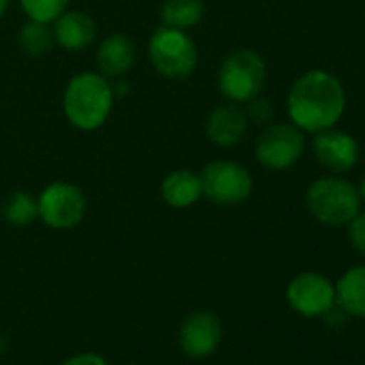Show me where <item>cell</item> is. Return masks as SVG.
Returning a JSON list of instances; mask_svg holds the SVG:
<instances>
[{"label":"cell","mask_w":365,"mask_h":365,"mask_svg":"<svg viewBox=\"0 0 365 365\" xmlns=\"http://www.w3.org/2000/svg\"><path fill=\"white\" fill-rule=\"evenodd\" d=\"M346 108V95L339 80L327 71L314 69L301 76L288 93V114L303 131L331 129Z\"/></svg>","instance_id":"obj_1"},{"label":"cell","mask_w":365,"mask_h":365,"mask_svg":"<svg viewBox=\"0 0 365 365\" xmlns=\"http://www.w3.org/2000/svg\"><path fill=\"white\" fill-rule=\"evenodd\" d=\"M114 103V93L106 76L101 73H80L76 76L63 97L65 116L69 123L82 131H95L99 129Z\"/></svg>","instance_id":"obj_2"},{"label":"cell","mask_w":365,"mask_h":365,"mask_svg":"<svg viewBox=\"0 0 365 365\" xmlns=\"http://www.w3.org/2000/svg\"><path fill=\"white\" fill-rule=\"evenodd\" d=\"M305 205L309 213L324 226H344L361 211L359 192L348 180L324 176L307 187Z\"/></svg>","instance_id":"obj_3"},{"label":"cell","mask_w":365,"mask_h":365,"mask_svg":"<svg viewBox=\"0 0 365 365\" xmlns=\"http://www.w3.org/2000/svg\"><path fill=\"white\" fill-rule=\"evenodd\" d=\"M148 56L153 67L170 80H182L194 73L198 63L196 43L185 35V31H176L161 26L153 33L148 41Z\"/></svg>","instance_id":"obj_4"},{"label":"cell","mask_w":365,"mask_h":365,"mask_svg":"<svg viewBox=\"0 0 365 365\" xmlns=\"http://www.w3.org/2000/svg\"><path fill=\"white\" fill-rule=\"evenodd\" d=\"M264 78V61L254 50H239L232 52L220 69V91L232 103H245L258 97Z\"/></svg>","instance_id":"obj_5"},{"label":"cell","mask_w":365,"mask_h":365,"mask_svg":"<svg viewBox=\"0 0 365 365\" xmlns=\"http://www.w3.org/2000/svg\"><path fill=\"white\" fill-rule=\"evenodd\" d=\"M202 196L215 205H239L250 198L254 180L250 172L235 161H213L200 172Z\"/></svg>","instance_id":"obj_6"},{"label":"cell","mask_w":365,"mask_h":365,"mask_svg":"<svg viewBox=\"0 0 365 365\" xmlns=\"http://www.w3.org/2000/svg\"><path fill=\"white\" fill-rule=\"evenodd\" d=\"M37 207L46 226L54 230H69L84 220L86 196L71 182H52L41 192Z\"/></svg>","instance_id":"obj_7"},{"label":"cell","mask_w":365,"mask_h":365,"mask_svg":"<svg viewBox=\"0 0 365 365\" xmlns=\"http://www.w3.org/2000/svg\"><path fill=\"white\" fill-rule=\"evenodd\" d=\"M305 140L297 125L277 123L267 127L256 142V157L269 170H286L303 155Z\"/></svg>","instance_id":"obj_8"},{"label":"cell","mask_w":365,"mask_h":365,"mask_svg":"<svg viewBox=\"0 0 365 365\" xmlns=\"http://www.w3.org/2000/svg\"><path fill=\"white\" fill-rule=\"evenodd\" d=\"M224 337V327L217 314L209 309H196L185 316L180 322L178 344L180 350L192 359H207L211 356Z\"/></svg>","instance_id":"obj_9"},{"label":"cell","mask_w":365,"mask_h":365,"mask_svg":"<svg viewBox=\"0 0 365 365\" xmlns=\"http://www.w3.org/2000/svg\"><path fill=\"white\" fill-rule=\"evenodd\" d=\"M290 307L305 316H324L335 305V286L320 273H299L286 290Z\"/></svg>","instance_id":"obj_10"},{"label":"cell","mask_w":365,"mask_h":365,"mask_svg":"<svg viewBox=\"0 0 365 365\" xmlns=\"http://www.w3.org/2000/svg\"><path fill=\"white\" fill-rule=\"evenodd\" d=\"M316 159L331 172H348L359 159V144L344 131L324 129L314 138Z\"/></svg>","instance_id":"obj_11"},{"label":"cell","mask_w":365,"mask_h":365,"mask_svg":"<svg viewBox=\"0 0 365 365\" xmlns=\"http://www.w3.org/2000/svg\"><path fill=\"white\" fill-rule=\"evenodd\" d=\"M245 131H247V114L235 103L217 106L207 120V135L217 146L239 144Z\"/></svg>","instance_id":"obj_12"},{"label":"cell","mask_w":365,"mask_h":365,"mask_svg":"<svg viewBox=\"0 0 365 365\" xmlns=\"http://www.w3.org/2000/svg\"><path fill=\"white\" fill-rule=\"evenodd\" d=\"M97 37V26L91 16L82 11H69L63 14L54 24V39L58 46L71 52H80L88 48Z\"/></svg>","instance_id":"obj_13"},{"label":"cell","mask_w":365,"mask_h":365,"mask_svg":"<svg viewBox=\"0 0 365 365\" xmlns=\"http://www.w3.org/2000/svg\"><path fill=\"white\" fill-rule=\"evenodd\" d=\"M161 196L174 209H187L202 198L200 174L192 170H174L161 182Z\"/></svg>","instance_id":"obj_14"},{"label":"cell","mask_w":365,"mask_h":365,"mask_svg":"<svg viewBox=\"0 0 365 365\" xmlns=\"http://www.w3.org/2000/svg\"><path fill=\"white\" fill-rule=\"evenodd\" d=\"M135 61V48L127 35H110L97 52V65L101 76L116 78L131 69Z\"/></svg>","instance_id":"obj_15"},{"label":"cell","mask_w":365,"mask_h":365,"mask_svg":"<svg viewBox=\"0 0 365 365\" xmlns=\"http://www.w3.org/2000/svg\"><path fill=\"white\" fill-rule=\"evenodd\" d=\"M335 303L350 316L365 318V264L346 271L335 286Z\"/></svg>","instance_id":"obj_16"},{"label":"cell","mask_w":365,"mask_h":365,"mask_svg":"<svg viewBox=\"0 0 365 365\" xmlns=\"http://www.w3.org/2000/svg\"><path fill=\"white\" fill-rule=\"evenodd\" d=\"M205 18V0H163L161 20L163 26L187 31L202 22Z\"/></svg>","instance_id":"obj_17"},{"label":"cell","mask_w":365,"mask_h":365,"mask_svg":"<svg viewBox=\"0 0 365 365\" xmlns=\"http://www.w3.org/2000/svg\"><path fill=\"white\" fill-rule=\"evenodd\" d=\"M3 215L14 226H29L39 217V207L31 194L16 192L7 198V202L3 207Z\"/></svg>","instance_id":"obj_18"},{"label":"cell","mask_w":365,"mask_h":365,"mask_svg":"<svg viewBox=\"0 0 365 365\" xmlns=\"http://www.w3.org/2000/svg\"><path fill=\"white\" fill-rule=\"evenodd\" d=\"M20 43L31 56H43L52 48V33L48 24L31 20L20 33Z\"/></svg>","instance_id":"obj_19"},{"label":"cell","mask_w":365,"mask_h":365,"mask_svg":"<svg viewBox=\"0 0 365 365\" xmlns=\"http://www.w3.org/2000/svg\"><path fill=\"white\" fill-rule=\"evenodd\" d=\"M24 14L33 20V22H41V24H50L56 22L65 9L69 0H20Z\"/></svg>","instance_id":"obj_20"},{"label":"cell","mask_w":365,"mask_h":365,"mask_svg":"<svg viewBox=\"0 0 365 365\" xmlns=\"http://www.w3.org/2000/svg\"><path fill=\"white\" fill-rule=\"evenodd\" d=\"M348 241L359 254L365 256V213H356L348 222Z\"/></svg>","instance_id":"obj_21"},{"label":"cell","mask_w":365,"mask_h":365,"mask_svg":"<svg viewBox=\"0 0 365 365\" xmlns=\"http://www.w3.org/2000/svg\"><path fill=\"white\" fill-rule=\"evenodd\" d=\"M63 365H110V363L97 352H80L69 356Z\"/></svg>","instance_id":"obj_22"},{"label":"cell","mask_w":365,"mask_h":365,"mask_svg":"<svg viewBox=\"0 0 365 365\" xmlns=\"http://www.w3.org/2000/svg\"><path fill=\"white\" fill-rule=\"evenodd\" d=\"M252 106H250V116L254 118V120H260V123H264V120H269L271 118V103L269 101H264V99H252L250 101Z\"/></svg>","instance_id":"obj_23"},{"label":"cell","mask_w":365,"mask_h":365,"mask_svg":"<svg viewBox=\"0 0 365 365\" xmlns=\"http://www.w3.org/2000/svg\"><path fill=\"white\" fill-rule=\"evenodd\" d=\"M356 192H359V198H361V200H365V176H363V180H361V185H359V190H356Z\"/></svg>","instance_id":"obj_24"},{"label":"cell","mask_w":365,"mask_h":365,"mask_svg":"<svg viewBox=\"0 0 365 365\" xmlns=\"http://www.w3.org/2000/svg\"><path fill=\"white\" fill-rule=\"evenodd\" d=\"M7 5H9V0H0V18H3V14L7 11Z\"/></svg>","instance_id":"obj_25"}]
</instances>
